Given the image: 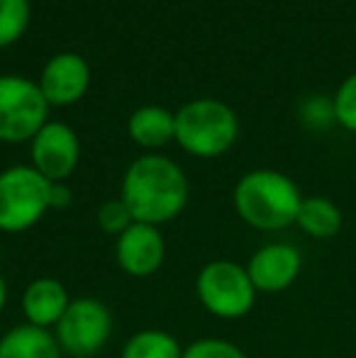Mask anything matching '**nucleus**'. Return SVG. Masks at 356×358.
Masks as SVG:
<instances>
[{
	"label": "nucleus",
	"mask_w": 356,
	"mask_h": 358,
	"mask_svg": "<svg viewBox=\"0 0 356 358\" xmlns=\"http://www.w3.org/2000/svg\"><path fill=\"white\" fill-rule=\"evenodd\" d=\"M232 200L237 215L249 227L259 231H278L295 224L303 195L285 173L257 169L239 178Z\"/></svg>",
	"instance_id": "nucleus-2"
},
{
	"label": "nucleus",
	"mask_w": 356,
	"mask_h": 358,
	"mask_svg": "<svg viewBox=\"0 0 356 358\" xmlns=\"http://www.w3.org/2000/svg\"><path fill=\"white\" fill-rule=\"evenodd\" d=\"M334 120L349 132H356V71L344 78L332 100Z\"/></svg>",
	"instance_id": "nucleus-20"
},
{
	"label": "nucleus",
	"mask_w": 356,
	"mask_h": 358,
	"mask_svg": "<svg viewBox=\"0 0 356 358\" xmlns=\"http://www.w3.org/2000/svg\"><path fill=\"white\" fill-rule=\"evenodd\" d=\"M88 83H90V69L86 59L73 52H64L57 54L54 59H49V64L42 71L39 88H42L47 103L69 105L86 93Z\"/></svg>",
	"instance_id": "nucleus-11"
},
{
	"label": "nucleus",
	"mask_w": 356,
	"mask_h": 358,
	"mask_svg": "<svg viewBox=\"0 0 356 358\" xmlns=\"http://www.w3.org/2000/svg\"><path fill=\"white\" fill-rule=\"evenodd\" d=\"M64 351L59 346L52 329H42L34 324H15L0 336V358H62Z\"/></svg>",
	"instance_id": "nucleus-13"
},
{
	"label": "nucleus",
	"mask_w": 356,
	"mask_h": 358,
	"mask_svg": "<svg viewBox=\"0 0 356 358\" xmlns=\"http://www.w3.org/2000/svg\"><path fill=\"white\" fill-rule=\"evenodd\" d=\"M29 20L27 0H0V47L15 42Z\"/></svg>",
	"instance_id": "nucleus-17"
},
{
	"label": "nucleus",
	"mask_w": 356,
	"mask_h": 358,
	"mask_svg": "<svg viewBox=\"0 0 356 358\" xmlns=\"http://www.w3.org/2000/svg\"><path fill=\"white\" fill-rule=\"evenodd\" d=\"M195 295L200 305L220 320H242L257 305V287L247 273V266L227 259L205 264L195 275Z\"/></svg>",
	"instance_id": "nucleus-4"
},
{
	"label": "nucleus",
	"mask_w": 356,
	"mask_h": 358,
	"mask_svg": "<svg viewBox=\"0 0 356 358\" xmlns=\"http://www.w3.org/2000/svg\"><path fill=\"white\" fill-rule=\"evenodd\" d=\"M5 305H8V283H5L3 273H0V312L5 310Z\"/></svg>",
	"instance_id": "nucleus-22"
},
{
	"label": "nucleus",
	"mask_w": 356,
	"mask_h": 358,
	"mask_svg": "<svg viewBox=\"0 0 356 358\" xmlns=\"http://www.w3.org/2000/svg\"><path fill=\"white\" fill-rule=\"evenodd\" d=\"M303 271V256L293 244L273 241L252 254L247 261V273L257 292H283L298 280Z\"/></svg>",
	"instance_id": "nucleus-10"
},
{
	"label": "nucleus",
	"mask_w": 356,
	"mask_h": 358,
	"mask_svg": "<svg viewBox=\"0 0 356 358\" xmlns=\"http://www.w3.org/2000/svg\"><path fill=\"white\" fill-rule=\"evenodd\" d=\"M180 358H247V354L227 339L205 336V339H195L193 344L185 346Z\"/></svg>",
	"instance_id": "nucleus-19"
},
{
	"label": "nucleus",
	"mask_w": 356,
	"mask_h": 358,
	"mask_svg": "<svg viewBox=\"0 0 356 358\" xmlns=\"http://www.w3.org/2000/svg\"><path fill=\"white\" fill-rule=\"evenodd\" d=\"M188 178L178 164L159 154L139 156L122 178V203L134 222L162 227L176 220L188 203Z\"/></svg>",
	"instance_id": "nucleus-1"
},
{
	"label": "nucleus",
	"mask_w": 356,
	"mask_h": 358,
	"mask_svg": "<svg viewBox=\"0 0 356 358\" xmlns=\"http://www.w3.org/2000/svg\"><path fill=\"white\" fill-rule=\"evenodd\" d=\"M113 312L95 297H76L54 327L59 346L73 358H90L105 349L113 336Z\"/></svg>",
	"instance_id": "nucleus-6"
},
{
	"label": "nucleus",
	"mask_w": 356,
	"mask_h": 358,
	"mask_svg": "<svg viewBox=\"0 0 356 358\" xmlns=\"http://www.w3.org/2000/svg\"><path fill=\"white\" fill-rule=\"evenodd\" d=\"M183 346L171 331L142 329L124 341L120 358H180Z\"/></svg>",
	"instance_id": "nucleus-16"
},
{
	"label": "nucleus",
	"mask_w": 356,
	"mask_h": 358,
	"mask_svg": "<svg viewBox=\"0 0 356 358\" xmlns=\"http://www.w3.org/2000/svg\"><path fill=\"white\" fill-rule=\"evenodd\" d=\"M295 224L313 239H332L342 229V213L332 200L313 195V198H303Z\"/></svg>",
	"instance_id": "nucleus-15"
},
{
	"label": "nucleus",
	"mask_w": 356,
	"mask_h": 358,
	"mask_svg": "<svg viewBox=\"0 0 356 358\" xmlns=\"http://www.w3.org/2000/svg\"><path fill=\"white\" fill-rule=\"evenodd\" d=\"M71 205V190L66 188L64 183H54L52 185V208L64 210Z\"/></svg>",
	"instance_id": "nucleus-21"
},
{
	"label": "nucleus",
	"mask_w": 356,
	"mask_h": 358,
	"mask_svg": "<svg viewBox=\"0 0 356 358\" xmlns=\"http://www.w3.org/2000/svg\"><path fill=\"white\" fill-rule=\"evenodd\" d=\"M239 132L237 115L220 100L203 98L176 113V142L193 156H220L234 144Z\"/></svg>",
	"instance_id": "nucleus-3"
},
{
	"label": "nucleus",
	"mask_w": 356,
	"mask_h": 358,
	"mask_svg": "<svg viewBox=\"0 0 356 358\" xmlns=\"http://www.w3.org/2000/svg\"><path fill=\"white\" fill-rule=\"evenodd\" d=\"M81 144L69 124L47 122L32 139V166L52 183H62L76 171Z\"/></svg>",
	"instance_id": "nucleus-8"
},
{
	"label": "nucleus",
	"mask_w": 356,
	"mask_h": 358,
	"mask_svg": "<svg viewBox=\"0 0 356 358\" xmlns=\"http://www.w3.org/2000/svg\"><path fill=\"white\" fill-rule=\"evenodd\" d=\"M166 259V241L159 227L132 222L115 239V261L122 273L132 278H149L162 268Z\"/></svg>",
	"instance_id": "nucleus-9"
},
{
	"label": "nucleus",
	"mask_w": 356,
	"mask_h": 358,
	"mask_svg": "<svg viewBox=\"0 0 356 358\" xmlns=\"http://www.w3.org/2000/svg\"><path fill=\"white\" fill-rule=\"evenodd\" d=\"M52 180L34 166H13L0 173V231L20 234L52 210Z\"/></svg>",
	"instance_id": "nucleus-5"
},
{
	"label": "nucleus",
	"mask_w": 356,
	"mask_h": 358,
	"mask_svg": "<svg viewBox=\"0 0 356 358\" xmlns=\"http://www.w3.org/2000/svg\"><path fill=\"white\" fill-rule=\"evenodd\" d=\"M127 129L129 137L139 146L157 149V146L176 139V115H171L166 108H159V105H144V108L134 110Z\"/></svg>",
	"instance_id": "nucleus-14"
},
{
	"label": "nucleus",
	"mask_w": 356,
	"mask_h": 358,
	"mask_svg": "<svg viewBox=\"0 0 356 358\" xmlns=\"http://www.w3.org/2000/svg\"><path fill=\"white\" fill-rule=\"evenodd\" d=\"M95 220H98V227L105 231V234H110V236L118 239V236L122 234L129 224H132L134 217L127 210V205L122 203V198H118V200H105V203L98 208Z\"/></svg>",
	"instance_id": "nucleus-18"
},
{
	"label": "nucleus",
	"mask_w": 356,
	"mask_h": 358,
	"mask_svg": "<svg viewBox=\"0 0 356 358\" xmlns=\"http://www.w3.org/2000/svg\"><path fill=\"white\" fill-rule=\"evenodd\" d=\"M69 305H71L69 290L64 287V283H59L57 278H49V275L34 278L20 297L24 322L42 327V329H54L64 317V312L69 310Z\"/></svg>",
	"instance_id": "nucleus-12"
},
{
	"label": "nucleus",
	"mask_w": 356,
	"mask_h": 358,
	"mask_svg": "<svg viewBox=\"0 0 356 358\" xmlns=\"http://www.w3.org/2000/svg\"><path fill=\"white\" fill-rule=\"evenodd\" d=\"M47 105L37 83L20 76H0V139H34V134L47 124Z\"/></svg>",
	"instance_id": "nucleus-7"
}]
</instances>
